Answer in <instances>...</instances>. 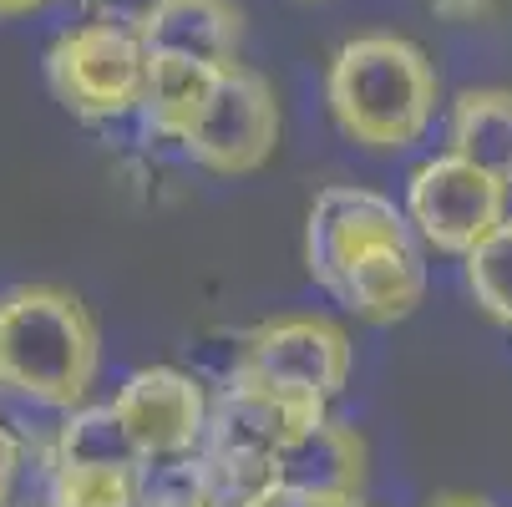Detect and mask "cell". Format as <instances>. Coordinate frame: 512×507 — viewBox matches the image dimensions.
Instances as JSON below:
<instances>
[{"label":"cell","instance_id":"21","mask_svg":"<svg viewBox=\"0 0 512 507\" xmlns=\"http://www.w3.org/2000/svg\"><path fill=\"white\" fill-rule=\"evenodd\" d=\"M426 507H492V502L477 497V492H442V497H431Z\"/></svg>","mask_w":512,"mask_h":507},{"label":"cell","instance_id":"8","mask_svg":"<svg viewBox=\"0 0 512 507\" xmlns=\"http://www.w3.org/2000/svg\"><path fill=\"white\" fill-rule=\"evenodd\" d=\"M112 411L122 416L142 462H158V457L203 452L213 401L178 366H142L122 381V391L112 396Z\"/></svg>","mask_w":512,"mask_h":507},{"label":"cell","instance_id":"7","mask_svg":"<svg viewBox=\"0 0 512 507\" xmlns=\"http://www.w3.org/2000/svg\"><path fill=\"white\" fill-rule=\"evenodd\" d=\"M279 142V102L274 87L249 71L244 61L218 71V87L203 107V117L188 127L183 137V153L208 168V173H254L269 163Z\"/></svg>","mask_w":512,"mask_h":507},{"label":"cell","instance_id":"5","mask_svg":"<svg viewBox=\"0 0 512 507\" xmlns=\"http://www.w3.org/2000/svg\"><path fill=\"white\" fill-rule=\"evenodd\" d=\"M350 360H355L350 335L335 320L289 315V320H269L249 335L244 360H239V381L325 406L330 396L345 391Z\"/></svg>","mask_w":512,"mask_h":507},{"label":"cell","instance_id":"24","mask_svg":"<svg viewBox=\"0 0 512 507\" xmlns=\"http://www.w3.org/2000/svg\"><path fill=\"white\" fill-rule=\"evenodd\" d=\"M335 507H365V502H360V497H350V502H335Z\"/></svg>","mask_w":512,"mask_h":507},{"label":"cell","instance_id":"2","mask_svg":"<svg viewBox=\"0 0 512 507\" xmlns=\"http://www.w3.org/2000/svg\"><path fill=\"white\" fill-rule=\"evenodd\" d=\"M325 97L345 137L365 148H411L436 112V71L416 41L376 31L335 51Z\"/></svg>","mask_w":512,"mask_h":507},{"label":"cell","instance_id":"23","mask_svg":"<svg viewBox=\"0 0 512 507\" xmlns=\"http://www.w3.org/2000/svg\"><path fill=\"white\" fill-rule=\"evenodd\" d=\"M213 507H274V502H269V497H234V492H224Z\"/></svg>","mask_w":512,"mask_h":507},{"label":"cell","instance_id":"4","mask_svg":"<svg viewBox=\"0 0 512 507\" xmlns=\"http://www.w3.org/2000/svg\"><path fill=\"white\" fill-rule=\"evenodd\" d=\"M46 82L61 97L66 112L87 122H112L127 112H142L148 97V46L137 26L92 21L56 36L46 51Z\"/></svg>","mask_w":512,"mask_h":507},{"label":"cell","instance_id":"14","mask_svg":"<svg viewBox=\"0 0 512 507\" xmlns=\"http://www.w3.org/2000/svg\"><path fill=\"white\" fill-rule=\"evenodd\" d=\"M452 153L512 188V92L472 87L452 107Z\"/></svg>","mask_w":512,"mask_h":507},{"label":"cell","instance_id":"15","mask_svg":"<svg viewBox=\"0 0 512 507\" xmlns=\"http://www.w3.org/2000/svg\"><path fill=\"white\" fill-rule=\"evenodd\" d=\"M51 457L66 467H142L137 442L127 437L122 416L107 406H77L66 416V426L56 431Z\"/></svg>","mask_w":512,"mask_h":507},{"label":"cell","instance_id":"19","mask_svg":"<svg viewBox=\"0 0 512 507\" xmlns=\"http://www.w3.org/2000/svg\"><path fill=\"white\" fill-rule=\"evenodd\" d=\"M26 462H31V447L16 437L6 421H0V507H16V492H21Z\"/></svg>","mask_w":512,"mask_h":507},{"label":"cell","instance_id":"10","mask_svg":"<svg viewBox=\"0 0 512 507\" xmlns=\"http://www.w3.org/2000/svg\"><path fill=\"white\" fill-rule=\"evenodd\" d=\"M365 482V442L345 421H310L269 467V502L279 507H335Z\"/></svg>","mask_w":512,"mask_h":507},{"label":"cell","instance_id":"3","mask_svg":"<svg viewBox=\"0 0 512 507\" xmlns=\"http://www.w3.org/2000/svg\"><path fill=\"white\" fill-rule=\"evenodd\" d=\"M325 406L315 401H295L249 381H234V391H224L208 411V437H203V457L218 472V487L234 497H269V467L274 457L289 447L300 426L320 421Z\"/></svg>","mask_w":512,"mask_h":507},{"label":"cell","instance_id":"6","mask_svg":"<svg viewBox=\"0 0 512 507\" xmlns=\"http://www.w3.org/2000/svg\"><path fill=\"white\" fill-rule=\"evenodd\" d=\"M406 219L416 239H426L431 249L467 259L507 219V183H497L492 173H482L457 153H442L411 173Z\"/></svg>","mask_w":512,"mask_h":507},{"label":"cell","instance_id":"1","mask_svg":"<svg viewBox=\"0 0 512 507\" xmlns=\"http://www.w3.org/2000/svg\"><path fill=\"white\" fill-rule=\"evenodd\" d=\"M97 320L56 284H21L0 295V386L56 411H77L97 381Z\"/></svg>","mask_w":512,"mask_h":507},{"label":"cell","instance_id":"22","mask_svg":"<svg viewBox=\"0 0 512 507\" xmlns=\"http://www.w3.org/2000/svg\"><path fill=\"white\" fill-rule=\"evenodd\" d=\"M41 6H51V0H0V21H21V16H31Z\"/></svg>","mask_w":512,"mask_h":507},{"label":"cell","instance_id":"9","mask_svg":"<svg viewBox=\"0 0 512 507\" xmlns=\"http://www.w3.org/2000/svg\"><path fill=\"white\" fill-rule=\"evenodd\" d=\"M416 234L411 219L381 193L371 188H325L310 208V229H305V259L310 274L335 295V284L345 279L350 264H360L371 249Z\"/></svg>","mask_w":512,"mask_h":507},{"label":"cell","instance_id":"16","mask_svg":"<svg viewBox=\"0 0 512 507\" xmlns=\"http://www.w3.org/2000/svg\"><path fill=\"white\" fill-rule=\"evenodd\" d=\"M218 497H224V487H218V472L203 452L142 462L137 507H213Z\"/></svg>","mask_w":512,"mask_h":507},{"label":"cell","instance_id":"20","mask_svg":"<svg viewBox=\"0 0 512 507\" xmlns=\"http://www.w3.org/2000/svg\"><path fill=\"white\" fill-rule=\"evenodd\" d=\"M426 6L447 21H492V16L512 11V0H426Z\"/></svg>","mask_w":512,"mask_h":507},{"label":"cell","instance_id":"13","mask_svg":"<svg viewBox=\"0 0 512 507\" xmlns=\"http://www.w3.org/2000/svg\"><path fill=\"white\" fill-rule=\"evenodd\" d=\"M218 71L224 66H208L193 56H148V97H142V117L153 122V132L183 142L188 127L203 117L213 87H218Z\"/></svg>","mask_w":512,"mask_h":507},{"label":"cell","instance_id":"18","mask_svg":"<svg viewBox=\"0 0 512 507\" xmlns=\"http://www.w3.org/2000/svg\"><path fill=\"white\" fill-rule=\"evenodd\" d=\"M467 284H472V295L477 305L512 325V219H502L472 254H467Z\"/></svg>","mask_w":512,"mask_h":507},{"label":"cell","instance_id":"17","mask_svg":"<svg viewBox=\"0 0 512 507\" xmlns=\"http://www.w3.org/2000/svg\"><path fill=\"white\" fill-rule=\"evenodd\" d=\"M142 467H66L51 457V507H137Z\"/></svg>","mask_w":512,"mask_h":507},{"label":"cell","instance_id":"12","mask_svg":"<svg viewBox=\"0 0 512 507\" xmlns=\"http://www.w3.org/2000/svg\"><path fill=\"white\" fill-rule=\"evenodd\" d=\"M421 295H426V264H421L416 234L371 249L335 284V300H345L360 320H371V325L406 320L421 305Z\"/></svg>","mask_w":512,"mask_h":507},{"label":"cell","instance_id":"11","mask_svg":"<svg viewBox=\"0 0 512 507\" xmlns=\"http://www.w3.org/2000/svg\"><path fill=\"white\" fill-rule=\"evenodd\" d=\"M148 56H193L208 66H234L244 16L234 0H148L132 21Z\"/></svg>","mask_w":512,"mask_h":507}]
</instances>
